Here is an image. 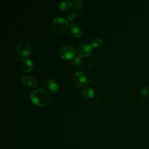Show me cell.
Masks as SVG:
<instances>
[{
	"mask_svg": "<svg viewBox=\"0 0 149 149\" xmlns=\"http://www.w3.org/2000/svg\"><path fill=\"white\" fill-rule=\"evenodd\" d=\"M30 100L34 104L40 107H44L49 101V95L45 90L39 88L31 92Z\"/></svg>",
	"mask_w": 149,
	"mask_h": 149,
	"instance_id": "obj_1",
	"label": "cell"
},
{
	"mask_svg": "<svg viewBox=\"0 0 149 149\" xmlns=\"http://www.w3.org/2000/svg\"><path fill=\"white\" fill-rule=\"evenodd\" d=\"M68 27V21L63 17H56L54 19L51 23V27L54 31L58 33L64 32Z\"/></svg>",
	"mask_w": 149,
	"mask_h": 149,
	"instance_id": "obj_2",
	"label": "cell"
},
{
	"mask_svg": "<svg viewBox=\"0 0 149 149\" xmlns=\"http://www.w3.org/2000/svg\"><path fill=\"white\" fill-rule=\"evenodd\" d=\"M31 44L27 40L20 41L17 45V54L23 56L29 55L32 51Z\"/></svg>",
	"mask_w": 149,
	"mask_h": 149,
	"instance_id": "obj_3",
	"label": "cell"
},
{
	"mask_svg": "<svg viewBox=\"0 0 149 149\" xmlns=\"http://www.w3.org/2000/svg\"><path fill=\"white\" fill-rule=\"evenodd\" d=\"M59 54L65 59H70L75 56V49L70 45H64L60 48Z\"/></svg>",
	"mask_w": 149,
	"mask_h": 149,
	"instance_id": "obj_4",
	"label": "cell"
},
{
	"mask_svg": "<svg viewBox=\"0 0 149 149\" xmlns=\"http://www.w3.org/2000/svg\"><path fill=\"white\" fill-rule=\"evenodd\" d=\"M73 80L74 84L79 87H83L86 84L87 81L84 73L80 71H78L74 74Z\"/></svg>",
	"mask_w": 149,
	"mask_h": 149,
	"instance_id": "obj_5",
	"label": "cell"
},
{
	"mask_svg": "<svg viewBox=\"0 0 149 149\" xmlns=\"http://www.w3.org/2000/svg\"><path fill=\"white\" fill-rule=\"evenodd\" d=\"M92 50V46L87 43L80 44L77 50V55L79 57H86L90 55Z\"/></svg>",
	"mask_w": 149,
	"mask_h": 149,
	"instance_id": "obj_6",
	"label": "cell"
},
{
	"mask_svg": "<svg viewBox=\"0 0 149 149\" xmlns=\"http://www.w3.org/2000/svg\"><path fill=\"white\" fill-rule=\"evenodd\" d=\"M22 80L26 86L30 87H36L38 86L37 81L33 77L24 75L22 77Z\"/></svg>",
	"mask_w": 149,
	"mask_h": 149,
	"instance_id": "obj_7",
	"label": "cell"
},
{
	"mask_svg": "<svg viewBox=\"0 0 149 149\" xmlns=\"http://www.w3.org/2000/svg\"><path fill=\"white\" fill-rule=\"evenodd\" d=\"M20 66L23 71L26 72H30L33 69V63L28 58H24L22 59Z\"/></svg>",
	"mask_w": 149,
	"mask_h": 149,
	"instance_id": "obj_8",
	"label": "cell"
},
{
	"mask_svg": "<svg viewBox=\"0 0 149 149\" xmlns=\"http://www.w3.org/2000/svg\"><path fill=\"white\" fill-rule=\"evenodd\" d=\"M47 87L48 89L52 93L56 92L59 89V85L58 83L52 79H49L47 81Z\"/></svg>",
	"mask_w": 149,
	"mask_h": 149,
	"instance_id": "obj_9",
	"label": "cell"
},
{
	"mask_svg": "<svg viewBox=\"0 0 149 149\" xmlns=\"http://www.w3.org/2000/svg\"><path fill=\"white\" fill-rule=\"evenodd\" d=\"M70 33L76 37H79L81 35V30L80 27L76 23H72L69 27Z\"/></svg>",
	"mask_w": 149,
	"mask_h": 149,
	"instance_id": "obj_10",
	"label": "cell"
},
{
	"mask_svg": "<svg viewBox=\"0 0 149 149\" xmlns=\"http://www.w3.org/2000/svg\"><path fill=\"white\" fill-rule=\"evenodd\" d=\"M81 94L85 98H91L94 95V91L89 87H86L81 90Z\"/></svg>",
	"mask_w": 149,
	"mask_h": 149,
	"instance_id": "obj_11",
	"label": "cell"
},
{
	"mask_svg": "<svg viewBox=\"0 0 149 149\" xmlns=\"http://www.w3.org/2000/svg\"><path fill=\"white\" fill-rule=\"evenodd\" d=\"M73 6V3L72 1H62L59 5V9L62 11L67 10L69 9H70Z\"/></svg>",
	"mask_w": 149,
	"mask_h": 149,
	"instance_id": "obj_12",
	"label": "cell"
},
{
	"mask_svg": "<svg viewBox=\"0 0 149 149\" xmlns=\"http://www.w3.org/2000/svg\"><path fill=\"white\" fill-rule=\"evenodd\" d=\"M140 94L143 98H146L148 97L149 94V88L147 85L144 84L141 87Z\"/></svg>",
	"mask_w": 149,
	"mask_h": 149,
	"instance_id": "obj_13",
	"label": "cell"
},
{
	"mask_svg": "<svg viewBox=\"0 0 149 149\" xmlns=\"http://www.w3.org/2000/svg\"><path fill=\"white\" fill-rule=\"evenodd\" d=\"M72 3H73V6L74 9H76V10H81L83 8V3L79 0H73L72 1Z\"/></svg>",
	"mask_w": 149,
	"mask_h": 149,
	"instance_id": "obj_14",
	"label": "cell"
},
{
	"mask_svg": "<svg viewBox=\"0 0 149 149\" xmlns=\"http://www.w3.org/2000/svg\"><path fill=\"white\" fill-rule=\"evenodd\" d=\"M103 42V41L102 39L97 38L93 40L91 42V46L94 47H100Z\"/></svg>",
	"mask_w": 149,
	"mask_h": 149,
	"instance_id": "obj_15",
	"label": "cell"
},
{
	"mask_svg": "<svg viewBox=\"0 0 149 149\" xmlns=\"http://www.w3.org/2000/svg\"><path fill=\"white\" fill-rule=\"evenodd\" d=\"M76 16V12L74 10H70L67 15V19L69 20H72Z\"/></svg>",
	"mask_w": 149,
	"mask_h": 149,
	"instance_id": "obj_16",
	"label": "cell"
},
{
	"mask_svg": "<svg viewBox=\"0 0 149 149\" xmlns=\"http://www.w3.org/2000/svg\"><path fill=\"white\" fill-rule=\"evenodd\" d=\"M73 63L77 66H79L81 65L82 61H81V59L80 58L79 56H76V57H74V58L73 59Z\"/></svg>",
	"mask_w": 149,
	"mask_h": 149,
	"instance_id": "obj_17",
	"label": "cell"
}]
</instances>
